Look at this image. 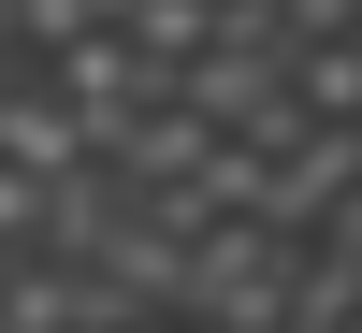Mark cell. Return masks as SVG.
I'll use <instances>...</instances> for the list:
<instances>
[{
    "mask_svg": "<svg viewBox=\"0 0 362 333\" xmlns=\"http://www.w3.org/2000/svg\"><path fill=\"white\" fill-rule=\"evenodd\" d=\"M116 232H131V189H116L102 160H73V174H58L44 203H29V261H73V276H87V261L116 247Z\"/></svg>",
    "mask_w": 362,
    "mask_h": 333,
    "instance_id": "7a4b0ae2",
    "label": "cell"
},
{
    "mask_svg": "<svg viewBox=\"0 0 362 333\" xmlns=\"http://www.w3.org/2000/svg\"><path fill=\"white\" fill-rule=\"evenodd\" d=\"M203 15H218V29H261V15H290V0H203Z\"/></svg>",
    "mask_w": 362,
    "mask_h": 333,
    "instance_id": "277c9868",
    "label": "cell"
},
{
    "mask_svg": "<svg viewBox=\"0 0 362 333\" xmlns=\"http://www.w3.org/2000/svg\"><path fill=\"white\" fill-rule=\"evenodd\" d=\"M290 232H261V218H218V232H189V290H174V333H276L290 305Z\"/></svg>",
    "mask_w": 362,
    "mask_h": 333,
    "instance_id": "6da1fadb",
    "label": "cell"
},
{
    "mask_svg": "<svg viewBox=\"0 0 362 333\" xmlns=\"http://www.w3.org/2000/svg\"><path fill=\"white\" fill-rule=\"evenodd\" d=\"M116 44H131L145 73H174V58L218 44V15H203V0H131V15H116Z\"/></svg>",
    "mask_w": 362,
    "mask_h": 333,
    "instance_id": "3957f363",
    "label": "cell"
}]
</instances>
